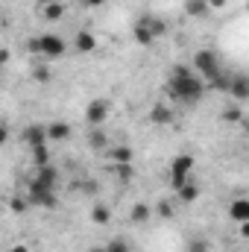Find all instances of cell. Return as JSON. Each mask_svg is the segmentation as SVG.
<instances>
[{
    "label": "cell",
    "instance_id": "cell-31",
    "mask_svg": "<svg viewBox=\"0 0 249 252\" xmlns=\"http://www.w3.org/2000/svg\"><path fill=\"white\" fill-rule=\"evenodd\" d=\"M226 3H229V0H208V6H211V9H223Z\"/></svg>",
    "mask_w": 249,
    "mask_h": 252
},
{
    "label": "cell",
    "instance_id": "cell-26",
    "mask_svg": "<svg viewBox=\"0 0 249 252\" xmlns=\"http://www.w3.org/2000/svg\"><path fill=\"white\" fill-rule=\"evenodd\" d=\"M156 211H158V217H161V220H173V214H176L173 202H167V199H161V202L156 205Z\"/></svg>",
    "mask_w": 249,
    "mask_h": 252
},
{
    "label": "cell",
    "instance_id": "cell-7",
    "mask_svg": "<svg viewBox=\"0 0 249 252\" xmlns=\"http://www.w3.org/2000/svg\"><path fill=\"white\" fill-rule=\"evenodd\" d=\"M30 185H32V188H44V190H56V185H59V170H56L53 164L35 167V173L30 176Z\"/></svg>",
    "mask_w": 249,
    "mask_h": 252
},
{
    "label": "cell",
    "instance_id": "cell-13",
    "mask_svg": "<svg viewBox=\"0 0 249 252\" xmlns=\"http://www.w3.org/2000/svg\"><path fill=\"white\" fill-rule=\"evenodd\" d=\"M153 220V208L147 205V202H135L132 208H129V223H135V226H147Z\"/></svg>",
    "mask_w": 249,
    "mask_h": 252
},
{
    "label": "cell",
    "instance_id": "cell-6",
    "mask_svg": "<svg viewBox=\"0 0 249 252\" xmlns=\"http://www.w3.org/2000/svg\"><path fill=\"white\" fill-rule=\"evenodd\" d=\"M109 115H112V103L106 97H97V100H91L85 106V121H88V126H103L109 121Z\"/></svg>",
    "mask_w": 249,
    "mask_h": 252
},
{
    "label": "cell",
    "instance_id": "cell-2",
    "mask_svg": "<svg viewBox=\"0 0 249 252\" xmlns=\"http://www.w3.org/2000/svg\"><path fill=\"white\" fill-rule=\"evenodd\" d=\"M193 70L217 91H229V82H232V73L223 70L220 64V56L214 50H196L193 53Z\"/></svg>",
    "mask_w": 249,
    "mask_h": 252
},
{
    "label": "cell",
    "instance_id": "cell-4",
    "mask_svg": "<svg viewBox=\"0 0 249 252\" xmlns=\"http://www.w3.org/2000/svg\"><path fill=\"white\" fill-rule=\"evenodd\" d=\"M193 156L190 153H176L173 158H170V164H167V182H170V188L179 190L185 182H190V173H193Z\"/></svg>",
    "mask_w": 249,
    "mask_h": 252
},
{
    "label": "cell",
    "instance_id": "cell-17",
    "mask_svg": "<svg viewBox=\"0 0 249 252\" xmlns=\"http://www.w3.org/2000/svg\"><path fill=\"white\" fill-rule=\"evenodd\" d=\"M106 156H109V161H112V164L132 161V150H129L126 144H121V147H109V150H106Z\"/></svg>",
    "mask_w": 249,
    "mask_h": 252
},
{
    "label": "cell",
    "instance_id": "cell-30",
    "mask_svg": "<svg viewBox=\"0 0 249 252\" xmlns=\"http://www.w3.org/2000/svg\"><path fill=\"white\" fill-rule=\"evenodd\" d=\"M79 3H82L85 9H100V6H103L106 0H79Z\"/></svg>",
    "mask_w": 249,
    "mask_h": 252
},
{
    "label": "cell",
    "instance_id": "cell-19",
    "mask_svg": "<svg viewBox=\"0 0 249 252\" xmlns=\"http://www.w3.org/2000/svg\"><path fill=\"white\" fill-rule=\"evenodd\" d=\"M141 24H147V30H150L156 38H161V35L167 32V21H161V18H141Z\"/></svg>",
    "mask_w": 249,
    "mask_h": 252
},
{
    "label": "cell",
    "instance_id": "cell-16",
    "mask_svg": "<svg viewBox=\"0 0 249 252\" xmlns=\"http://www.w3.org/2000/svg\"><path fill=\"white\" fill-rule=\"evenodd\" d=\"M64 3H47V6H38V15L44 18V21H59V18H64Z\"/></svg>",
    "mask_w": 249,
    "mask_h": 252
},
{
    "label": "cell",
    "instance_id": "cell-29",
    "mask_svg": "<svg viewBox=\"0 0 249 252\" xmlns=\"http://www.w3.org/2000/svg\"><path fill=\"white\" fill-rule=\"evenodd\" d=\"M32 76H35V82H50V67H47V64H38V67L32 70Z\"/></svg>",
    "mask_w": 249,
    "mask_h": 252
},
{
    "label": "cell",
    "instance_id": "cell-9",
    "mask_svg": "<svg viewBox=\"0 0 249 252\" xmlns=\"http://www.w3.org/2000/svg\"><path fill=\"white\" fill-rule=\"evenodd\" d=\"M27 199L35 205V208H56V190H44V188H32L27 185Z\"/></svg>",
    "mask_w": 249,
    "mask_h": 252
},
{
    "label": "cell",
    "instance_id": "cell-23",
    "mask_svg": "<svg viewBox=\"0 0 249 252\" xmlns=\"http://www.w3.org/2000/svg\"><path fill=\"white\" fill-rule=\"evenodd\" d=\"M223 121H226V124H241V121H244L241 106H238V103H229V106L223 109Z\"/></svg>",
    "mask_w": 249,
    "mask_h": 252
},
{
    "label": "cell",
    "instance_id": "cell-11",
    "mask_svg": "<svg viewBox=\"0 0 249 252\" xmlns=\"http://www.w3.org/2000/svg\"><path fill=\"white\" fill-rule=\"evenodd\" d=\"M235 103H249V76L244 73H235L232 82H229V91H226Z\"/></svg>",
    "mask_w": 249,
    "mask_h": 252
},
{
    "label": "cell",
    "instance_id": "cell-20",
    "mask_svg": "<svg viewBox=\"0 0 249 252\" xmlns=\"http://www.w3.org/2000/svg\"><path fill=\"white\" fill-rule=\"evenodd\" d=\"M88 144H91L94 150H109V141H106V135H103V126H91Z\"/></svg>",
    "mask_w": 249,
    "mask_h": 252
},
{
    "label": "cell",
    "instance_id": "cell-36",
    "mask_svg": "<svg viewBox=\"0 0 249 252\" xmlns=\"http://www.w3.org/2000/svg\"><path fill=\"white\" fill-rule=\"evenodd\" d=\"M247 12H249V0H247Z\"/></svg>",
    "mask_w": 249,
    "mask_h": 252
},
{
    "label": "cell",
    "instance_id": "cell-35",
    "mask_svg": "<svg viewBox=\"0 0 249 252\" xmlns=\"http://www.w3.org/2000/svg\"><path fill=\"white\" fill-rule=\"evenodd\" d=\"M88 252H106V244H103V247H91Z\"/></svg>",
    "mask_w": 249,
    "mask_h": 252
},
{
    "label": "cell",
    "instance_id": "cell-14",
    "mask_svg": "<svg viewBox=\"0 0 249 252\" xmlns=\"http://www.w3.org/2000/svg\"><path fill=\"white\" fill-rule=\"evenodd\" d=\"M47 135H50V141H67L70 135H73V129H70V124L67 121H50L47 124Z\"/></svg>",
    "mask_w": 249,
    "mask_h": 252
},
{
    "label": "cell",
    "instance_id": "cell-15",
    "mask_svg": "<svg viewBox=\"0 0 249 252\" xmlns=\"http://www.w3.org/2000/svg\"><path fill=\"white\" fill-rule=\"evenodd\" d=\"M176 199H179L182 205H190V202H196V199H199V185H196L193 179H190V182H185L182 188L176 190Z\"/></svg>",
    "mask_w": 249,
    "mask_h": 252
},
{
    "label": "cell",
    "instance_id": "cell-33",
    "mask_svg": "<svg viewBox=\"0 0 249 252\" xmlns=\"http://www.w3.org/2000/svg\"><path fill=\"white\" fill-rule=\"evenodd\" d=\"M241 238H249V223H244V226H241Z\"/></svg>",
    "mask_w": 249,
    "mask_h": 252
},
{
    "label": "cell",
    "instance_id": "cell-12",
    "mask_svg": "<svg viewBox=\"0 0 249 252\" xmlns=\"http://www.w3.org/2000/svg\"><path fill=\"white\" fill-rule=\"evenodd\" d=\"M150 124L153 126H170L173 124V109L167 103H153L150 109Z\"/></svg>",
    "mask_w": 249,
    "mask_h": 252
},
{
    "label": "cell",
    "instance_id": "cell-34",
    "mask_svg": "<svg viewBox=\"0 0 249 252\" xmlns=\"http://www.w3.org/2000/svg\"><path fill=\"white\" fill-rule=\"evenodd\" d=\"M47 3H64V0H38V6H47Z\"/></svg>",
    "mask_w": 249,
    "mask_h": 252
},
{
    "label": "cell",
    "instance_id": "cell-24",
    "mask_svg": "<svg viewBox=\"0 0 249 252\" xmlns=\"http://www.w3.org/2000/svg\"><path fill=\"white\" fill-rule=\"evenodd\" d=\"M30 156H32V164H35V167H47V164H53V161H50V150H47V147H38V150H32Z\"/></svg>",
    "mask_w": 249,
    "mask_h": 252
},
{
    "label": "cell",
    "instance_id": "cell-25",
    "mask_svg": "<svg viewBox=\"0 0 249 252\" xmlns=\"http://www.w3.org/2000/svg\"><path fill=\"white\" fill-rule=\"evenodd\" d=\"M112 173H115V176H121L124 182H129V179L135 176V167H132V161H124V164H112Z\"/></svg>",
    "mask_w": 249,
    "mask_h": 252
},
{
    "label": "cell",
    "instance_id": "cell-27",
    "mask_svg": "<svg viewBox=\"0 0 249 252\" xmlns=\"http://www.w3.org/2000/svg\"><path fill=\"white\" fill-rule=\"evenodd\" d=\"M106 252H132V250H129V241L126 238H112L106 244Z\"/></svg>",
    "mask_w": 249,
    "mask_h": 252
},
{
    "label": "cell",
    "instance_id": "cell-3",
    "mask_svg": "<svg viewBox=\"0 0 249 252\" xmlns=\"http://www.w3.org/2000/svg\"><path fill=\"white\" fill-rule=\"evenodd\" d=\"M30 53L32 56H41L44 62H56V59H64V53H67V41H64L62 35H56V32H41V35H35V38H30Z\"/></svg>",
    "mask_w": 249,
    "mask_h": 252
},
{
    "label": "cell",
    "instance_id": "cell-18",
    "mask_svg": "<svg viewBox=\"0 0 249 252\" xmlns=\"http://www.w3.org/2000/svg\"><path fill=\"white\" fill-rule=\"evenodd\" d=\"M132 35H135V41H138L141 47H150V44L156 41V35H153V32L147 30V24H141V21L135 24V30H132Z\"/></svg>",
    "mask_w": 249,
    "mask_h": 252
},
{
    "label": "cell",
    "instance_id": "cell-10",
    "mask_svg": "<svg viewBox=\"0 0 249 252\" xmlns=\"http://www.w3.org/2000/svg\"><path fill=\"white\" fill-rule=\"evenodd\" d=\"M229 220H232L235 226L249 223V196H235V199L229 202Z\"/></svg>",
    "mask_w": 249,
    "mask_h": 252
},
{
    "label": "cell",
    "instance_id": "cell-1",
    "mask_svg": "<svg viewBox=\"0 0 249 252\" xmlns=\"http://www.w3.org/2000/svg\"><path fill=\"white\" fill-rule=\"evenodd\" d=\"M205 88H208V82L196 70H190L187 64H176L167 73V97L182 103V106H196L202 100Z\"/></svg>",
    "mask_w": 249,
    "mask_h": 252
},
{
    "label": "cell",
    "instance_id": "cell-8",
    "mask_svg": "<svg viewBox=\"0 0 249 252\" xmlns=\"http://www.w3.org/2000/svg\"><path fill=\"white\" fill-rule=\"evenodd\" d=\"M97 47H100V41H97V35H94L91 30H79V32L73 35V50H76L79 56H91Z\"/></svg>",
    "mask_w": 249,
    "mask_h": 252
},
{
    "label": "cell",
    "instance_id": "cell-21",
    "mask_svg": "<svg viewBox=\"0 0 249 252\" xmlns=\"http://www.w3.org/2000/svg\"><path fill=\"white\" fill-rule=\"evenodd\" d=\"M91 220H94L97 226H109V223H112V211H109L106 205H91Z\"/></svg>",
    "mask_w": 249,
    "mask_h": 252
},
{
    "label": "cell",
    "instance_id": "cell-22",
    "mask_svg": "<svg viewBox=\"0 0 249 252\" xmlns=\"http://www.w3.org/2000/svg\"><path fill=\"white\" fill-rule=\"evenodd\" d=\"M185 9H187V15H190V18H202L205 12H211L208 0H187V3H185Z\"/></svg>",
    "mask_w": 249,
    "mask_h": 252
},
{
    "label": "cell",
    "instance_id": "cell-5",
    "mask_svg": "<svg viewBox=\"0 0 249 252\" xmlns=\"http://www.w3.org/2000/svg\"><path fill=\"white\" fill-rule=\"evenodd\" d=\"M21 144L32 153V150H38V147H47L50 144V135H47V124H30L24 126V132H21Z\"/></svg>",
    "mask_w": 249,
    "mask_h": 252
},
{
    "label": "cell",
    "instance_id": "cell-28",
    "mask_svg": "<svg viewBox=\"0 0 249 252\" xmlns=\"http://www.w3.org/2000/svg\"><path fill=\"white\" fill-rule=\"evenodd\" d=\"M211 250V244L205 241V238H193V241H187V252H208Z\"/></svg>",
    "mask_w": 249,
    "mask_h": 252
},
{
    "label": "cell",
    "instance_id": "cell-32",
    "mask_svg": "<svg viewBox=\"0 0 249 252\" xmlns=\"http://www.w3.org/2000/svg\"><path fill=\"white\" fill-rule=\"evenodd\" d=\"M12 252H30V247H27V244H15V247H12Z\"/></svg>",
    "mask_w": 249,
    "mask_h": 252
}]
</instances>
